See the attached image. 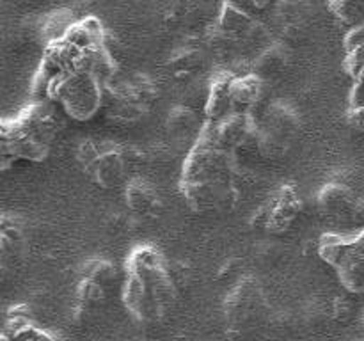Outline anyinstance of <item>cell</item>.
Returning a JSON list of instances; mask_svg holds the SVG:
<instances>
[{"instance_id":"1","label":"cell","mask_w":364,"mask_h":341,"mask_svg":"<svg viewBox=\"0 0 364 341\" xmlns=\"http://www.w3.org/2000/svg\"><path fill=\"white\" fill-rule=\"evenodd\" d=\"M238 155L217 144L203 128L194 148L185 155L180 192L196 213L230 212L242 197V169Z\"/></svg>"},{"instance_id":"2","label":"cell","mask_w":364,"mask_h":341,"mask_svg":"<svg viewBox=\"0 0 364 341\" xmlns=\"http://www.w3.org/2000/svg\"><path fill=\"white\" fill-rule=\"evenodd\" d=\"M171 261L153 245H137L124 263L123 304L135 320L142 323L160 322L178 297Z\"/></svg>"},{"instance_id":"3","label":"cell","mask_w":364,"mask_h":341,"mask_svg":"<svg viewBox=\"0 0 364 341\" xmlns=\"http://www.w3.org/2000/svg\"><path fill=\"white\" fill-rule=\"evenodd\" d=\"M59 134V116L55 102L38 98L13 117L0 121V167L9 169L11 163L43 162L52 151Z\"/></svg>"},{"instance_id":"4","label":"cell","mask_w":364,"mask_h":341,"mask_svg":"<svg viewBox=\"0 0 364 341\" xmlns=\"http://www.w3.org/2000/svg\"><path fill=\"white\" fill-rule=\"evenodd\" d=\"M144 153L112 141L85 139L77 149V162L82 173L98 187L117 188L127 183L132 167L137 166Z\"/></svg>"},{"instance_id":"5","label":"cell","mask_w":364,"mask_h":341,"mask_svg":"<svg viewBox=\"0 0 364 341\" xmlns=\"http://www.w3.org/2000/svg\"><path fill=\"white\" fill-rule=\"evenodd\" d=\"M159 98V87L144 73L117 71L105 84L103 109L107 117L117 124L141 121Z\"/></svg>"},{"instance_id":"6","label":"cell","mask_w":364,"mask_h":341,"mask_svg":"<svg viewBox=\"0 0 364 341\" xmlns=\"http://www.w3.org/2000/svg\"><path fill=\"white\" fill-rule=\"evenodd\" d=\"M256 151L267 160H279L288 155L301 134V116L283 99L269 102L258 114Z\"/></svg>"},{"instance_id":"7","label":"cell","mask_w":364,"mask_h":341,"mask_svg":"<svg viewBox=\"0 0 364 341\" xmlns=\"http://www.w3.org/2000/svg\"><path fill=\"white\" fill-rule=\"evenodd\" d=\"M318 256L333 266L338 279L350 293H364V229L354 237L338 233L322 234Z\"/></svg>"},{"instance_id":"8","label":"cell","mask_w":364,"mask_h":341,"mask_svg":"<svg viewBox=\"0 0 364 341\" xmlns=\"http://www.w3.org/2000/svg\"><path fill=\"white\" fill-rule=\"evenodd\" d=\"M269 302L262 284L252 276H245L226 295L223 304L228 332L245 334L265 322Z\"/></svg>"},{"instance_id":"9","label":"cell","mask_w":364,"mask_h":341,"mask_svg":"<svg viewBox=\"0 0 364 341\" xmlns=\"http://www.w3.org/2000/svg\"><path fill=\"white\" fill-rule=\"evenodd\" d=\"M316 208L327 222L364 229V195L341 178L327 181L316 194Z\"/></svg>"},{"instance_id":"10","label":"cell","mask_w":364,"mask_h":341,"mask_svg":"<svg viewBox=\"0 0 364 341\" xmlns=\"http://www.w3.org/2000/svg\"><path fill=\"white\" fill-rule=\"evenodd\" d=\"M302 213V199L295 185H281L258 210L252 222L263 227L270 234H284L294 227Z\"/></svg>"},{"instance_id":"11","label":"cell","mask_w":364,"mask_h":341,"mask_svg":"<svg viewBox=\"0 0 364 341\" xmlns=\"http://www.w3.org/2000/svg\"><path fill=\"white\" fill-rule=\"evenodd\" d=\"M117 269L112 261L103 258L89 259L82 266L77 286L78 313H91L102 308L107 301L110 286L116 283Z\"/></svg>"},{"instance_id":"12","label":"cell","mask_w":364,"mask_h":341,"mask_svg":"<svg viewBox=\"0 0 364 341\" xmlns=\"http://www.w3.org/2000/svg\"><path fill=\"white\" fill-rule=\"evenodd\" d=\"M206 130L212 135L213 141L223 146L228 151L238 153L245 148L256 149V134H258V121L255 114L251 112H233L226 119L219 123H208L206 121Z\"/></svg>"},{"instance_id":"13","label":"cell","mask_w":364,"mask_h":341,"mask_svg":"<svg viewBox=\"0 0 364 341\" xmlns=\"http://www.w3.org/2000/svg\"><path fill=\"white\" fill-rule=\"evenodd\" d=\"M205 124L206 119L201 121L199 110L192 109V107L185 105V103H178L167 114V137H169L171 144H174V148L185 151V155H187L194 148L196 142L199 141V137H201Z\"/></svg>"},{"instance_id":"14","label":"cell","mask_w":364,"mask_h":341,"mask_svg":"<svg viewBox=\"0 0 364 341\" xmlns=\"http://www.w3.org/2000/svg\"><path fill=\"white\" fill-rule=\"evenodd\" d=\"M27 233L23 220L13 213H4L0 219V266L6 274L9 269H16L25 256Z\"/></svg>"},{"instance_id":"15","label":"cell","mask_w":364,"mask_h":341,"mask_svg":"<svg viewBox=\"0 0 364 341\" xmlns=\"http://www.w3.org/2000/svg\"><path fill=\"white\" fill-rule=\"evenodd\" d=\"M0 341H59V340L34 322L28 305L20 304L7 309L6 316H4Z\"/></svg>"},{"instance_id":"16","label":"cell","mask_w":364,"mask_h":341,"mask_svg":"<svg viewBox=\"0 0 364 341\" xmlns=\"http://www.w3.org/2000/svg\"><path fill=\"white\" fill-rule=\"evenodd\" d=\"M267 94V82L262 80L256 73H252L251 70L244 75L233 73L231 78V96H233L235 109L242 110V112H251L258 114L263 107L267 105L265 99Z\"/></svg>"},{"instance_id":"17","label":"cell","mask_w":364,"mask_h":341,"mask_svg":"<svg viewBox=\"0 0 364 341\" xmlns=\"http://www.w3.org/2000/svg\"><path fill=\"white\" fill-rule=\"evenodd\" d=\"M124 202L134 215L151 219L162 212V197L149 181L132 178L124 183Z\"/></svg>"},{"instance_id":"18","label":"cell","mask_w":364,"mask_h":341,"mask_svg":"<svg viewBox=\"0 0 364 341\" xmlns=\"http://www.w3.org/2000/svg\"><path fill=\"white\" fill-rule=\"evenodd\" d=\"M231 78L233 71H220L210 80L208 102L203 110V117L208 123H219L233 112H238L231 96Z\"/></svg>"},{"instance_id":"19","label":"cell","mask_w":364,"mask_h":341,"mask_svg":"<svg viewBox=\"0 0 364 341\" xmlns=\"http://www.w3.org/2000/svg\"><path fill=\"white\" fill-rule=\"evenodd\" d=\"M291 60L290 46L284 41H274L267 43L262 50L258 52V55L252 59L251 71L258 75L262 80L269 82L274 78L281 77L284 71L288 70Z\"/></svg>"},{"instance_id":"20","label":"cell","mask_w":364,"mask_h":341,"mask_svg":"<svg viewBox=\"0 0 364 341\" xmlns=\"http://www.w3.org/2000/svg\"><path fill=\"white\" fill-rule=\"evenodd\" d=\"M274 20L281 41H294L302 36L308 23V9L299 0H277L274 6Z\"/></svg>"},{"instance_id":"21","label":"cell","mask_w":364,"mask_h":341,"mask_svg":"<svg viewBox=\"0 0 364 341\" xmlns=\"http://www.w3.org/2000/svg\"><path fill=\"white\" fill-rule=\"evenodd\" d=\"M206 63L205 50L196 45H183L174 50L167 59L171 75L181 82H191L199 77Z\"/></svg>"},{"instance_id":"22","label":"cell","mask_w":364,"mask_h":341,"mask_svg":"<svg viewBox=\"0 0 364 341\" xmlns=\"http://www.w3.org/2000/svg\"><path fill=\"white\" fill-rule=\"evenodd\" d=\"M329 13L348 31L359 32L364 28V0H329Z\"/></svg>"},{"instance_id":"23","label":"cell","mask_w":364,"mask_h":341,"mask_svg":"<svg viewBox=\"0 0 364 341\" xmlns=\"http://www.w3.org/2000/svg\"><path fill=\"white\" fill-rule=\"evenodd\" d=\"M331 316L338 322H345L350 316V304L343 297H336L331 304Z\"/></svg>"},{"instance_id":"24","label":"cell","mask_w":364,"mask_h":341,"mask_svg":"<svg viewBox=\"0 0 364 341\" xmlns=\"http://www.w3.org/2000/svg\"><path fill=\"white\" fill-rule=\"evenodd\" d=\"M347 119L354 128L364 130V105H352L350 103L347 112Z\"/></svg>"},{"instance_id":"25","label":"cell","mask_w":364,"mask_h":341,"mask_svg":"<svg viewBox=\"0 0 364 341\" xmlns=\"http://www.w3.org/2000/svg\"><path fill=\"white\" fill-rule=\"evenodd\" d=\"M363 327H364V315H363Z\"/></svg>"}]
</instances>
